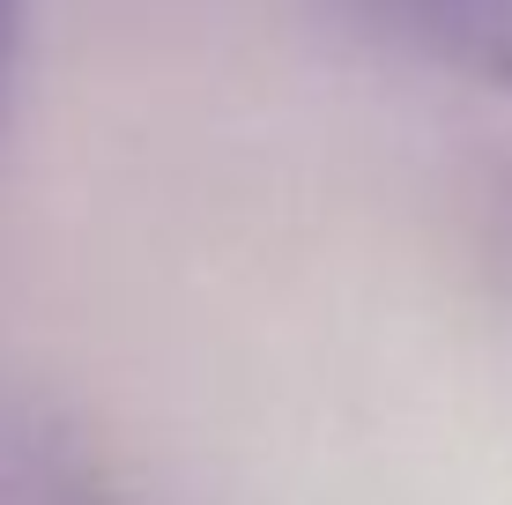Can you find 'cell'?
Wrapping results in <instances>:
<instances>
[{
    "mask_svg": "<svg viewBox=\"0 0 512 505\" xmlns=\"http://www.w3.org/2000/svg\"><path fill=\"white\" fill-rule=\"evenodd\" d=\"M372 15L423 60L512 90V0H372Z\"/></svg>",
    "mask_w": 512,
    "mask_h": 505,
    "instance_id": "1",
    "label": "cell"
},
{
    "mask_svg": "<svg viewBox=\"0 0 512 505\" xmlns=\"http://www.w3.org/2000/svg\"><path fill=\"white\" fill-rule=\"evenodd\" d=\"M15 23H23V0H0V75L15 60Z\"/></svg>",
    "mask_w": 512,
    "mask_h": 505,
    "instance_id": "2",
    "label": "cell"
}]
</instances>
